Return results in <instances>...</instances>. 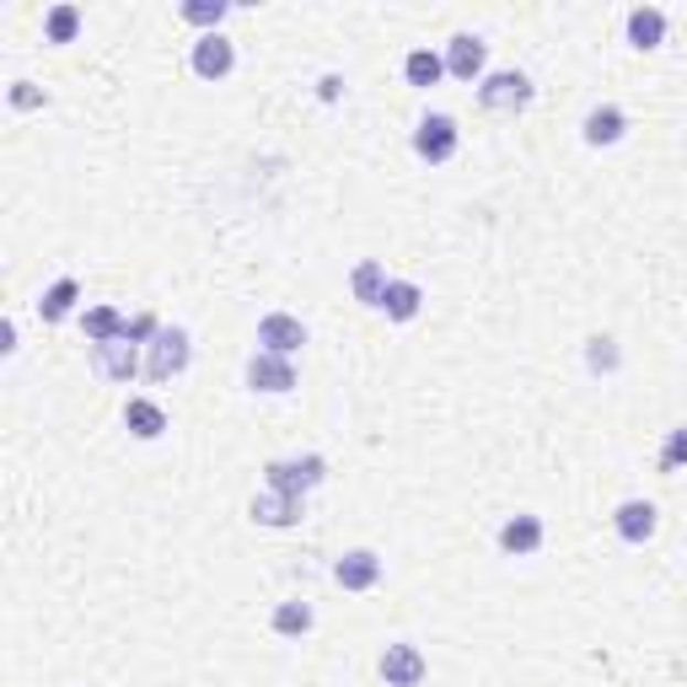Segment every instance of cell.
<instances>
[{
  "label": "cell",
  "instance_id": "obj_1",
  "mask_svg": "<svg viewBox=\"0 0 687 687\" xmlns=\"http://www.w3.org/2000/svg\"><path fill=\"white\" fill-rule=\"evenodd\" d=\"M532 97H537V86L526 82V71H494L479 82V103L489 114H522L532 108Z\"/></svg>",
  "mask_w": 687,
  "mask_h": 687
},
{
  "label": "cell",
  "instance_id": "obj_2",
  "mask_svg": "<svg viewBox=\"0 0 687 687\" xmlns=\"http://www.w3.org/2000/svg\"><path fill=\"white\" fill-rule=\"evenodd\" d=\"M457 140H462V129L451 114H425V119L414 124V157L430 167H441L457 157Z\"/></svg>",
  "mask_w": 687,
  "mask_h": 687
},
{
  "label": "cell",
  "instance_id": "obj_3",
  "mask_svg": "<svg viewBox=\"0 0 687 687\" xmlns=\"http://www.w3.org/2000/svg\"><path fill=\"white\" fill-rule=\"evenodd\" d=\"M194 361V344H189V333L183 328H162L157 339H151V361H146V376L151 382H172V376H183Z\"/></svg>",
  "mask_w": 687,
  "mask_h": 687
},
{
  "label": "cell",
  "instance_id": "obj_4",
  "mask_svg": "<svg viewBox=\"0 0 687 687\" xmlns=\"http://www.w3.org/2000/svg\"><path fill=\"white\" fill-rule=\"evenodd\" d=\"M264 479H269V489L307 494V489H318L328 479V462H323V457H280V462H269V468H264Z\"/></svg>",
  "mask_w": 687,
  "mask_h": 687
},
{
  "label": "cell",
  "instance_id": "obj_5",
  "mask_svg": "<svg viewBox=\"0 0 687 687\" xmlns=\"http://www.w3.org/2000/svg\"><path fill=\"white\" fill-rule=\"evenodd\" d=\"M376 672H382V683H387V687H419V683H425V672H430V661H425V650H419V645L398 640V645L382 650Z\"/></svg>",
  "mask_w": 687,
  "mask_h": 687
},
{
  "label": "cell",
  "instance_id": "obj_6",
  "mask_svg": "<svg viewBox=\"0 0 687 687\" xmlns=\"http://www.w3.org/2000/svg\"><path fill=\"white\" fill-rule=\"evenodd\" d=\"M301 344H307V323L290 318V312H269V318L258 323V350H264V355H285V361H290Z\"/></svg>",
  "mask_w": 687,
  "mask_h": 687
},
{
  "label": "cell",
  "instance_id": "obj_7",
  "mask_svg": "<svg viewBox=\"0 0 687 687\" xmlns=\"http://www.w3.org/2000/svg\"><path fill=\"white\" fill-rule=\"evenodd\" d=\"M194 76L200 82H226L232 71H237V49H232V39H221V33H204L200 43H194Z\"/></svg>",
  "mask_w": 687,
  "mask_h": 687
},
{
  "label": "cell",
  "instance_id": "obj_8",
  "mask_svg": "<svg viewBox=\"0 0 687 687\" xmlns=\"http://www.w3.org/2000/svg\"><path fill=\"white\" fill-rule=\"evenodd\" d=\"M489 65V43L479 33H457V39L446 43V76H457V82H479Z\"/></svg>",
  "mask_w": 687,
  "mask_h": 687
},
{
  "label": "cell",
  "instance_id": "obj_9",
  "mask_svg": "<svg viewBox=\"0 0 687 687\" xmlns=\"http://www.w3.org/2000/svg\"><path fill=\"white\" fill-rule=\"evenodd\" d=\"M92 371L103 376V382H129L135 371H140V355H135V344L129 339H114V344H92Z\"/></svg>",
  "mask_w": 687,
  "mask_h": 687
},
{
  "label": "cell",
  "instance_id": "obj_10",
  "mask_svg": "<svg viewBox=\"0 0 687 687\" xmlns=\"http://www.w3.org/2000/svg\"><path fill=\"white\" fill-rule=\"evenodd\" d=\"M612 526H618V537H623V543H634V548H640V543H650V537H655L661 511H655L650 500H623V505L612 511Z\"/></svg>",
  "mask_w": 687,
  "mask_h": 687
},
{
  "label": "cell",
  "instance_id": "obj_11",
  "mask_svg": "<svg viewBox=\"0 0 687 687\" xmlns=\"http://www.w3.org/2000/svg\"><path fill=\"white\" fill-rule=\"evenodd\" d=\"M247 516H253L258 526H296V522H301V494H285V489H264V494H253Z\"/></svg>",
  "mask_w": 687,
  "mask_h": 687
},
{
  "label": "cell",
  "instance_id": "obj_12",
  "mask_svg": "<svg viewBox=\"0 0 687 687\" xmlns=\"http://www.w3.org/2000/svg\"><path fill=\"white\" fill-rule=\"evenodd\" d=\"M247 387H253V393H290V387H296V365L285 361V355H264V350H258V355L247 361Z\"/></svg>",
  "mask_w": 687,
  "mask_h": 687
},
{
  "label": "cell",
  "instance_id": "obj_13",
  "mask_svg": "<svg viewBox=\"0 0 687 687\" xmlns=\"http://www.w3.org/2000/svg\"><path fill=\"white\" fill-rule=\"evenodd\" d=\"M543 537H548V526H543V516H511V522L500 526V548L511 554V559H532L537 548H543Z\"/></svg>",
  "mask_w": 687,
  "mask_h": 687
},
{
  "label": "cell",
  "instance_id": "obj_14",
  "mask_svg": "<svg viewBox=\"0 0 687 687\" xmlns=\"http://www.w3.org/2000/svg\"><path fill=\"white\" fill-rule=\"evenodd\" d=\"M623 129H629V114H623L618 103H602V108H591V114L580 119V140L602 151V146H618V140H623Z\"/></svg>",
  "mask_w": 687,
  "mask_h": 687
},
{
  "label": "cell",
  "instance_id": "obj_15",
  "mask_svg": "<svg viewBox=\"0 0 687 687\" xmlns=\"http://www.w3.org/2000/svg\"><path fill=\"white\" fill-rule=\"evenodd\" d=\"M333 580H339L344 591H371V586L382 580V559H376L371 548H350V554L333 565Z\"/></svg>",
  "mask_w": 687,
  "mask_h": 687
},
{
  "label": "cell",
  "instance_id": "obj_16",
  "mask_svg": "<svg viewBox=\"0 0 687 687\" xmlns=\"http://www.w3.org/2000/svg\"><path fill=\"white\" fill-rule=\"evenodd\" d=\"M124 425H129L135 441H157L167 430V408L151 404V398H129V404H124Z\"/></svg>",
  "mask_w": 687,
  "mask_h": 687
},
{
  "label": "cell",
  "instance_id": "obj_17",
  "mask_svg": "<svg viewBox=\"0 0 687 687\" xmlns=\"http://www.w3.org/2000/svg\"><path fill=\"white\" fill-rule=\"evenodd\" d=\"M76 301H82V280H71V275H65V280H54L39 296V318H43V323H65V318L76 312Z\"/></svg>",
  "mask_w": 687,
  "mask_h": 687
},
{
  "label": "cell",
  "instance_id": "obj_18",
  "mask_svg": "<svg viewBox=\"0 0 687 687\" xmlns=\"http://www.w3.org/2000/svg\"><path fill=\"white\" fill-rule=\"evenodd\" d=\"M629 43L634 49H661L666 43V11L661 6H634L629 11Z\"/></svg>",
  "mask_w": 687,
  "mask_h": 687
},
{
  "label": "cell",
  "instance_id": "obj_19",
  "mask_svg": "<svg viewBox=\"0 0 687 687\" xmlns=\"http://www.w3.org/2000/svg\"><path fill=\"white\" fill-rule=\"evenodd\" d=\"M82 328L92 344H114V339H129V318L119 307H86L82 312Z\"/></svg>",
  "mask_w": 687,
  "mask_h": 687
},
{
  "label": "cell",
  "instance_id": "obj_20",
  "mask_svg": "<svg viewBox=\"0 0 687 687\" xmlns=\"http://www.w3.org/2000/svg\"><path fill=\"white\" fill-rule=\"evenodd\" d=\"M419 307H425V290L414 280H387V296H382V312L393 318V323H414L419 318Z\"/></svg>",
  "mask_w": 687,
  "mask_h": 687
},
{
  "label": "cell",
  "instance_id": "obj_21",
  "mask_svg": "<svg viewBox=\"0 0 687 687\" xmlns=\"http://www.w3.org/2000/svg\"><path fill=\"white\" fill-rule=\"evenodd\" d=\"M350 285H355V301H365V307H382V296H387V269H382L376 258H361V264H355V275H350Z\"/></svg>",
  "mask_w": 687,
  "mask_h": 687
},
{
  "label": "cell",
  "instance_id": "obj_22",
  "mask_svg": "<svg viewBox=\"0 0 687 687\" xmlns=\"http://www.w3.org/2000/svg\"><path fill=\"white\" fill-rule=\"evenodd\" d=\"M312 607L307 602H280L275 607V618H269V629L280 634V640H301V634H312Z\"/></svg>",
  "mask_w": 687,
  "mask_h": 687
},
{
  "label": "cell",
  "instance_id": "obj_23",
  "mask_svg": "<svg viewBox=\"0 0 687 687\" xmlns=\"http://www.w3.org/2000/svg\"><path fill=\"white\" fill-rule=\"evenodd\" d=\"M404 76H408V86H436L446 76V54H436V49H408Z\"/></svg>",
  "mask_w": 687,
  "mask_h": 687
},
{
  "label": "cell",
  "instance_id": "obj_24",
  "mask_svg": "<svg viewBox=\"0 0 687 687\" xmlns=\"http://www.w3.org/2000/svg\"><path fill=\"white\" fill-rule=\"evenodd\" d=\"M76 33H82V6L60 0V6L43 17V39H49V43H71Z\"/></svg>",
  "mask_w": 687,
  "mask_h": 687
},
{
  "label": "cell",
  "instance_id": "obj_25",
  "mask_svg": "<svg viewBox=\"0 0 687 687\" xmlns=\"http://www.w3.org/2000/svg\"><path fill=\"white\" fill-rule=\"evenodd\" d=\"M586 365H591L597 376H612V371L623 365V350H618V339H607V333L586 339Z\"/></svg>",
  "mask_w": 687,
  "mask_h": 687
},
{
  "label": "cell",
  "instance_id": "obj_26",
  "mask_svg": "<svg viewBox=\"0 0 687 687\" xmlns=\"http://www.w3.org/2000/svg\"><path fill=\"white\" fill-rule=\"evenodd\" d=\"M226 11H232L226 0H183V22H194V28H210V33H215V28L226 22Z\"/></svg>",
  "mask_w": 687,
  "mask_h": 687
},
{
  "label": "cell",
  "instance_id": "obj_27",
  "mask_svg": "<svg viewBox=\"0 0 687 687\" xmlns=\"http://www.w3.org/2000/svg\"><path fill=\"white\" fill-rule=\"evenodd\" d=\"M687 468V425L666 430V446H661V473H683Z\"/></svg>",
  "mask_w": 687,
  "mask_h": 687
},
{
  "label": "cell",
  "instance_id": "obj_28",
  "mask_svg": "<svg viewBox=\"0 0 687 687\" xmlns=\"http://www.w3.org/2000/svg\"><path fill=\"white\" fill-rule=\"evenodd\" d=\"M11 108H43V92L33 82H17L11 86Z\"/></svg>",
  "mask_w": 687,
  "mask_h": 687
},
{
  "label": "cell",
  "instance_id": "obj_29",
  "mask_svg": "<svg viewBox=\"0 0 687 687\" xmlns=\"http://www.w3.org/2000/svg\"><path fill=\"white\" fill-rule=\"evenodd\" d=\"M157 333H162V323H157V318H135V323H129V344H140V339H157Z\"/></svg>",
  "mask_w": 687,
  "mask_h": 687
},
{
  "label": "cell",
  "instance_id": "obj_30",
  "mask_svg": "<svg viewBox=\"0 0 687 687\" xmlns=\"http://www.w3.org/2000/svg\"><path fill=\"white\" fill-rule=\"evenodd\" d=\"M339 92H344V76H323V82H318V97H323V103H333Z\"/></svg>",
  "mask_w": 687,
  "mask_h": 687
}]
</instances>
